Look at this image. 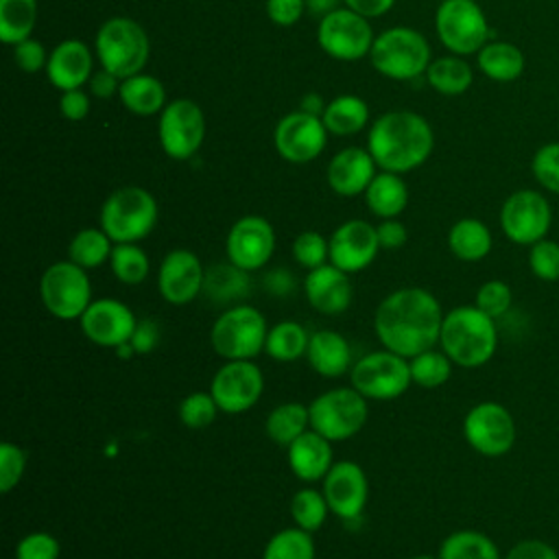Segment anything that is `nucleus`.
I'll return each instance as SVG.
<instances>
[{
	"mask_svg": "<svg viewBox=\"0 0 559 559\" xmlns=\"http://www.w3.org/2000/svg\"><path fill=\"white\" fill-rule=\"evenodd\" d=\"M109 266L114 277L127 286L142 284L151 273V260L138 242H116Z\"/></svg>",
	"mask_w": 559,
	"mask_h": 559,
	"instance_id": "obj_40",
	"label": "nucleus"
},
{
	"mask_svg": "<svg viewBox=\"0 0 559 559\" xmlns=\"http://www.w3.org/2000/svg\"><path fill=\"white\" fill-rule=\"evenodd\" d=\"M120 83H122L120 76H116L114 72L105 70V68H98V70H94V74L90 76L87 87H90V94H94V96H98V98H109V96L118 94Z\"/></svg>",
	"mask_w": 559,
	"mask_h": 559,
	"instance_id": "obj_57",
	"label": "nucleus"
},
{
	"mask_svg": "<svg viewBox=\"0 0 559 559\" xmlns=\"http://www.w3.org/2000/svg\"><path fill=\"white\" fill-rule=\"evenodd\" d=\"M26 472V452L13 441L0 443V491H13Z\"/></svg>",
	"mask_w": 559,
	"mask_h": 559,
	"instance_id": "obj_49",
	"label": "nucleus"
},
{
	"mask_svg": "<svg viewBox=\"0 0 559 559\" xmlns=\"http://www.w3.org/2000/svg\"><path fill=\"white\" fill-rule=\"evenodd\" d=\"M476 63L478 70L496 83H511L520 79L526 68L524 52L511 41H487L476 52Z\"/></svg>",
	"mask_w": 559,
	"mask_h": 559,
	"instance_id": "obj_31",
	"label": "nucleus"
},
{
	"mask_svg": "<svg viewBox=\"0 0 559 559\" xmlns=\"http://www.w3.org/2000/svg\"><path fill=\"white\" fill-rule=\"evenodd\" d=\"M376 231H378V240H380L382 249H400L408 238L404 223L397 218H382L376 225Z\"/></svg>",
	"mask_w": 559,
	"mask_h": 559,
	"instance_id": "obj_56",
	"label": "nucleus"
},
{
	"mask_svg": "<svg viewBox=\"0 0 559 559\" xmlns=\"http://www.w3.org/2000/svg\"><path fill=\"white\" fill-rule=\"evenodd\" d=\"M328 142V129L321 116L301 109L286 114L273 129V146L282 159L290 164H308L317 159Z\"/></svg>",
	"mask_w": 559,
	"mask_h": 559,
	"instance_id": "obj_17",
	"label": "nucleus"
},
{
	"mask_svg": "<svg viewBox=\"0 0 559 559\" xmlns=\"http://www.w3.org/2000/svg\"><path fill=\"white\" fill-rule=\"evenodd\" d=\"M44 72L59 92L87 85L90 76L94 74V57L90 46L81 39H63L52 48Z\"/></svg>",
	"mask_w": 559,
	"mask_h": 559,
	"instance_id": "obj_24",
	"label": "nucleus"
},
{
	"mask_svg": "<svg viewBox=\"0 0 559 559\" xmlns=\"http://www.w3.org/2000/svg\"><path fill=\"white\" fill-rule=\"evenodd\" d=\"M304 295L310 308L321 314H343L352 306L354 288L349 273L341 271L332 262L317 266L304 277Z\"/></svg>",
	"mask_w": 559,
	"mask_h": 559,
	"instance_id": "obj_23",
	"label": "nucleus"
},
{
	"mask_svg": "<svg viewBox=\"0 0 559 559\" xmlns=\"http://www.w3.org/2000/svg\"><path fill=\"white\" fill-rule=\"evenodd\" d=\"M325 100L319 96V94H306L304 98H301V111H306V114H312V116H323V111H325Z\"/></svg>",
	"mask_w": 559,
	"mask_h": 559,
	"instance_id": "obj_61",
	"label": "nucleus"
},
{
	"mask_svg": "<svg viewBox=\"0 0 559 559\" xmlns=\"http://www.w3.org/2000/svg\"><path fill=\"white\" fill-rule=\"evenodd\" d=\"M59 109H61V116L66 120H72V122L83 120L90 114V96H87V92L83 87L61 92Z\"/></svg>",
	"mask_w": 559,
	"mask_h": 559,
	"instance_id": "obj_54",
	"label": "nucleus"
},
{
	"mask_svg": "<svg viewBox=\"0 0 559 559\" xmlns=\"http://www.w3.org/2000/svg\"><path fill=\"white\" fill-rule=\"evenodd\" d=\"M531 173L546 192L559 194V142H546L533 153Z\"/></svg>",
	"mask_w": 559,
	"mask_h": 559,
	"instance_id": "obj_47",
	"label": "nucleus"
},
{
	"mask_svg": "<svg viewBox=\"0 0 559 559\" xmlns=\"http://www.w3.org/2000/svg\"><path fill=\"white\" fill-rule=\"evenodd\" d=\"M314 557H317V548H314L312 533L295 524L273 533L262 550V559H314Z\"/></svg>",
	"mask_w": 559,
	"mask_h": 559,
	"instance_id": "obj_41",
	"label": "nucleus"
},
{
	"mask_svg": "<svg viewBox=\"0 0 559 559\" xmlns=\"http://www.w3.org/2000/svg\"><path fill=\"white\" fill-rule=\"evenodd\" d=\"M157 216V201L146 188L122 186L103 201L98 221L114 242H140L155 229Z\"/></svg>",
	"mask_w": 559,
	"mask_h": 559,
	"instance_id": "obj_5",
	"label": "nucleus"
},
{
	"mask_svg": "<svg viewBox=\"0 0 559 559\" xmlns=\"http://www.w3.org/2000/svg\"><path fill=\"white\" fill-rule=\"evenodd\" d=\"M310 334L306 328L293 319L280 321L269 328L264 354L277 362H295L297 358L306 356Z\"/></svg>",
	"mask_w": 559,
	"mask_h": 559,
	"instance_id": "obj_38",
	"label": "nucleus"
},
{
	"mask_svg": "<svg viewBox=\"0 0 559 559\" xmlns=\"http://www.w3.org/2000/svg\"><path fill=\"white\" fill-rule=\"evenodd\" d=\"M474 306L491 319L504 317L513 306V290L504 280H487L474 295Z\"/></svg>",
	"mask_w": 559,
	"mask_h": 559,
	"instance_id": "obj_46",
	"label": "nucleus"
},
{
	"mask_svg": "<svg viewBox=\"0 0 559 559\" xmlns=\"http://www.w3.org/2000/svg\"><path fill=\"white\" fill-rule=\"evenodd\" d=\"M376 159L367 148L347 146L341 148L328 164V186L338 197L365 194L371 179L376 177Z\"/></svg>",
	"mask_w": 559,
	"mask_h": 559,
	"instance_id": "obj_25",
	"label": "nucleus"
},
{
	"mask_svg": "<svg viewBox=\"0 0 559 559\" xmlns=\"http://www.w3.org/2000/svg\"><path fill=\"white\" fill-rule=\"evenodd\" d=\"M162 151L170 159H190L205 140V114L190 98L168 100L157 120Z\"/></svg>",
	"mask_w": 559,
	"mask_h": 559,
	"instance_id": "obj_14",
	"label": "nucleus"
},
{
	"mask_svg": "<svg viewBox=\"0 0 559 559\" xmlns=\"http://www.w3.org/2000/svg\"><path fill=\"white\" fill-rule=\"evenodd\" d=\"M411 559H439L437 555H415V557H411Z\"/></svg>",
	"mask_w": 559,
	"mask_h": 559,
	"instance_id": "obj_62",
	"label": "nucleus"
},
{
	"mask_svg": "<svg viewBox=\"0 0 559 559\" xmlns=\"http://www.w3.org/2000/svg\"><path fill=\"white\" fill-rule=\"evenodd\" d=\"M306 0H266V15L277 26H293L301 20Z\"/></svg>",
	"mask_w": 559,
	"mask_h": 559,
	"instance_id": "obj_53",
	"label": "nucleus"
},
{
	"mask_svg": "<svg viewBox=\"0 0 559 559\" xmlns=\"http://www.w3.org/2000/svg\"><path fill=\"white\" fill-rule=\"evenodd\" d=\"M328 133L334 135H354L362 131L369 122V107L367 103L356 94H343L332 98L325 105V111L321 116Z\"/></svg>",
	"mask_w": 559,
	"mask_h": 559,
	"instance_id": "obj_35",
	"label": "nucleus"
},
{
	"mask_svg": "<svg viewBox=\"0 0 559 559\" xmlns=\"http://www.w3.org/2000/svg\"><path fill=\"white\" fill-rule=\"evenodd\" d=\"M328 240L330 262L349 275L365 271L382 249L376 225L362 218H349L341 223Z\"/></svg>",
	"mask_w": 559,
	"mask_h": 559,
	"instance_id": "obj_22",
	"label": "nucleus"
},
{
	"mask_svg": "<svg viewBox=\"0 0 559 559\" xmlns=\"http://www.w3.org/2000/svg\"><path fill=\"white\" fill-rule=\"evenodd\" d=\"M424 76L426 83L443 96H459L467 92L474 81L472 66L461 55H443L432 59Z\"/></svg>",
	"mask_w": 559,
	"mask_h": 559,
	"instance_id": "obj_34",
	"label": "nucleus"
},
{
	"mask_svg": "<svg viewBox=\"0 0 559 559\" xmlns=\"http://www.w3.org/2000/svg\"><path fill=\"white\" fill-rule=\"evenodd\" d=\"M306 360L321 378H341L345 376L354 360L347 338L336 330H317L310 334Z\"/></svg>",
	"mask_w": 559,
	"mask_h": 559,
	"instance_id": "obj_27",
	"label": "nucleus"
},
{
	"mask_svg": "<svg viewBox=\"0 0 559 559\" xmlns=\"http://www.w3.org/2000/svg\"><path fill=\"white\" fill-rule=\"evenodd\" d=\"M367 397H362L352 384L334 386L319 393L310 404V428L325 439L345 441L358 435L369 417Z\"/></svg>",
	"mask_w": 559,
	"mask_h": 559,
	"instance_id": "obj_8",
	"label": "nucleus"
},
{
	"mask_svg": "<svg viewBox=\"0 0 559 559\" xmlns=\"http://www.w3.org/2000/svg\"><path fill=\"white\" fill-rule=\"evenodd\" d=\"M221 413L216 400L210 391H192L188 393L177 408L179 421L190 430H203L210 424H214L216 415Z\"/></svg>",
	"mask_w": 559,
	"mask_h": 559,
	"instance_id": "obj_44",
	"label": "nucleus"
},
{
	"mask_svg": "<svg viewBox=\"0 0 559 559\" xmlns=\"http://www.w3.org/2000/svg\"><path fill=\"white\" fill-rule=\"evenodd\" d=\"M528 271L542 282H559V242L542 238L528 247Z\"/></svg>",
	"mask_w": 559,
	"mask_h": 559,
	"instance_id": "obj_48",
	"label": "nucleus"
},
{
	"mask_svg": "<svg viewBox=\"0 0 559 559\" xmlns=\"http://www.w3.org/2000/svg\"><path fill=\"white\" fill-rule=\"evenodd\" d=\"M264 288L273 297H288L295 290V277L288 269H271L264 275Z\"/></svg>",
	"mask_w": 559,
	"mask_h": 559,
	"instance_id": "obj_58",
	"label": "nucleus"
},
{
	"mask_svg": "<svg viewBox=\"0 0 559 559\" xmlns=\"http://www.w3.org/2000/svg\"><path fill=\"white\" fill-rule=\"evenodd\" d=\"M411 365V380L413 384L421 389H437L445 384L452 376L454 362L448 358V354L439 347H430L426 352H419L417 356L408 358Z\"/></svg>",
	"mask_w": 559,
	"mask_h": 559,
	"instance_id": "obj_43",
	"label": "nucleus"
},
{
	"mask_svg": "<svg viewBox=\"0 0 559 559\" xmlns=\"http://www.w3.org/2000/svg\"><path fill=\"white\" fill-rule=\"evenodd\" d=\"M502 559H559V550L537 537H526L515 542L504 555Z\"/></svg>",
	"mask_w": 559,
	"mask_h": 559,
	"instance_id": "obj_52",
	"label": "nucleus"
},
{
	"mask_svg": "<svg viewBox=\"0 0 559 559\" xmlns=\"http://www.w3.org/2000/svg\"><path fill=\"white\" fill-rule=\"evenodd\" d=\"M435 133L430 122L406 109L378 116L367 133V151L378 168L389 173H411L419 168L432 153Z\"/></svg>",
	"mask_w": 559,
	"mask_h": 559,
	"instance_id": "obj_2",
	"label": "nucleus"
},
{
	"mask_svg": "<svg viewBox=\"0 0 559 559\" xmlns=\"http://www.w3.org/2000/svg\"><path fill=\"white\" fill-rule=\"evenodd\" d=\"M290 253L299 266L312 271L330 262V240L319 231H301L290 247Z\"/></svg>",
	"mask_w": 559,
	"mask_h": 559,
	"instance_id": "obj_45",
	"label": "nucleus"
},
{
	"mask_svg": "<svg viewBox=\"0 0 559 559\" xmlns=\"http://www.w3.org/2000/svg\"><path fill=\"white\" fill-rule=\"evenodd\" d=\"M439 41L452 55H474L489 39V22L476 0H441L435 13Z\"/></svg>",
	"mask_w": 559,
	"mask_h": 559,
	"instance_id": "obj_12",
	"label": "nucleus"
},
{
	"mask_svg": "<svg viewBox=\"0 0 559 559\" xmlns=\"http://www.w3.org/2000/svg\"><path fill=\"white\" fill-rule=\"evenodd\" d=\"M79 325L90 343L105 349H118L131 341L138 317L124 301L103 297L87 306L79 319Z\"/></svg>",
	"mask_w": 559,
	"mask_h": 559,
	"instance_id": "obj_19",
	"label": "nucleus"
},
{
	"mask_svg": "<svg viewBox=\"0 0 559 559\" xmlns=\"http://www.w3.org/2000/svg\"><path fill=\"white\" fill-rule=\"evenodd\" d=\"M463 437L467 445L480 456H504L513 450L518 439L515 417L500 402H478L463 417Z\"/></svg>",
	"mask_w": 559,
	"mask_h": 559,
	"instance_id": "obj_11",
	"label": "nucleus"
},
{
	"mask_svg": "<svg viewBox=\"0 0 559 559\" xmlns=\"http://www.w3.org/2000/svg\"><path fill=\"white\" fill-rule=\"evenodd\" d=\"M251 277L240 266L227 262H218L210 269H205V284L203 295H207L216 304H240L242 297H247L251 290Z\"/></svg>",
	"mask_w": 559,
	"mask_h": 559,
	"instance_id": "obj_32",
	"label": "nucleus"
},
{
	"mask_svg": "<svg viewBox=\"0 0 559 559\" xmlns=\"http://www.w3.org/2000/svg\"><path fill=\"white\" fill-rule=\"evenodd\" d=\"M365 203L373 216L397 218L408 203V188L397 173H376L369 188L365 190Z\"/></svg>",
	"mask_w": 559,
	"mask_h": 559,
	"instance_id": "obj_30",
	"label": "nucleus"
},
{
	"mask_svg": "<svg viewBox=\"0 0 559 559\" xmlns=\"http://www.w3.org/2000/svg\"><path fill=\"white\" fill-rule=\"evenodd\" d=\"M373 39L369 20L347 7H338L319 20L317 41L332 59L358 61L371 52Z\"/></svg>",
	"mask_w": 559,
	"mask_h": 559,
	"instance_id": "obj_15",
	"label": "nucleus"
},
{
	"mask_svg": "<svg viewBox=\"0 0 559 559\" xmlns=\"http://www.w3.org/2000/svg\"><path fill=\"white\" fill-rule=\"evenodd\" d=\"M500 229L513 245L531 247L542 238H548L552 225V207L546 194L522 188L511 192L500 205Z\"/></svg>",
	"mask_w": 559,
	"mask_h": 559,
	"instance_id": "obj_13",
	"label": "nucleus"
},
{
	"mask_svg": "<svg viewBox=\"0 0 559 559\" xmlns=\"http://www.w3.org/2000/svg\"><path fill=\"white\" fill-rule=\"evenodd\" d=\"M61 544L52 533H26L15 546V559H59Z\"/></svg>",
	"mask_w": 559,
	"mask_h": 559,
	"instance_id": "obj_50",
	"label": "nucleus"
},
{
	"mask_svg": "<svg viewBox=\"0 0 559 559\" xmlns=\"http://www.w3.org/2000/svg\"><path fill=\"white\" fill-rule=\"evenodd\" d=\"M349 384L367 400H397L413 384L408 358L384 347L369 352L354 360L349 369Z\"/></svg>",
	"mask_w": 559,
	"mask_h": 559,
	"instance_id": "obj_9",
	"label": "nucleus"
},
{
	"mask_svg": "<svg viewBox=\"0 0 559 559\" xmlns=\"http://www.w3.org/2000/svg\"><path fill=\"white\" fill-rule=\"evenodd\" d=\"M94 52L100 68L127 79L144 70L151 41L146 31L133 17L114 15L100 24L94 39Z\"/></svg>",
	"mask_w": 559,
	"mask_h": 559,
	"instance_id": "obj_4",
	"label": "nucleus"
},
{
	"mask_svg": "<svg viewBox=\"0 0 559 559\" xmlns=\"http://www.w3.org/2000/svg\"><path fill=\"white\" fill-rule=\"evenodd\" d=\"M321 483L330 511L338 520L352 522L360 518L369 500V478L356 461H334Z\"/></svg>",
	"mask_w": 559,
	"mask_h": 559,
	"instance_id": "obj_20",
	"label": "nucleus"
},
{
	"mask_svg": "<svg viewBox=\"0 0 559 559\" xmlns=\"http://www.w3.org/2000/svg\"><path fill=\"white\" fill-rule=\"evenodd\" d=\"M210 393L221 413H247L264 393V373L255 360H225L210 382Z\"/></svg>",
	"mask_w": 559,
	"mask_h": 559,
	"instance_id": "obj_16",
	"label": "nucleus"
},
{
	"mask_svg": "<svg viewBox=\"0 0 559 559\" xmlns=\"http://www.w3.org/2000/svg\"><path fill=\"white\" fill-rule=\"evenodd\" d=\"M48 57H50V52H46L44 44L33 39V37H28V39H24V41L13 46V61L26 74H35V72L46 70Z\"/></svg>",
	"mask_w": 559,
	"mask_h": 559,
	"instance_id": "obj_51",
	"label": "nucleus"
},
{
	"mask_svg": "<svg viewBox=\"0 0 559 559\" xmlns=\"http://www.w3.org/2000/svg\"><path fill=\"white\" fill-rule=\"evenodd\" d=\"M275 229L258 214L240 216L227 231L225 253L227 260L247 273L260 271L273 258Z\"/></svg>",
	"mask_w": 559,
	"mask_h": 559,
	"instance_id": "obj_18",
	"label": "nucleus"
},
{
	"mask_svg": "<svg viewBox=\"0 0 559 559\" xmlns=\"http://www.w3.org/2000/svg\"><path fill=\"white\" fill-rule=\"evenodd\" d=\"M266 317L249 304L225 308L210 328V345L225 360H253L266 345Z\"/></svg>",
	"mask_w": 559,
	"mask_h": 559,
	"instance_id": "obj_6",
	"label": "nucleus"
},
{
	"mask_svg": "<svg viewBox=\"0 0 559 559\" xmlns=\"http://www.w3.org/2000/svg\"><path fill=\"white\" fill-rule=\"evenodd\" d=\"M439 559H502L498 544L478 528L448 533L437 550Z\"/></svg>",
	"mask_w": 559,
	"mask_h": 559,
	"instance_id": "obj_33",
	"label": "nucleus"
},
{
	"mask_svg": "<svg viewBox=\"0 0 559 559\" xmlns=\"http://www.w3.org/2000/svg\"><path fill=\"white\" fill-rule=\"evenodd\" d=\"M491 229L480 218H459L448 231V249L461 262H480L491 253Z\"/></svg>",
	"mask_w": 559,
	"mask_h": 559,
	"instance_id": "obj_28",
	"label": "nucleus"
},
{
	"mask_svg": "<svg viewBox=\"0 0 559 559\" xmlns=\"http://www.w3.org/2000/svg\"><path fill=\"white\" fill-rule=\"evenodd\" d=\"M131 347L135 354H148L157 347L159 343V328L153 319H138L135 332L131 336Z\"/></svg>",
	"mask_w": 559,
	"mask_h": 559,
	"instance_id": "obj_55",
	"label": "nucleus"
},
{
	"mask_svg": "<svg viewBox=\"0 0 559 559\" xmlns=\"http://www.w3.org/2000/svg\"><path fill=\"white\" fill-rule=\"evenodd\" d=\"M114 240L105 234V229L98 227H83L79 229L70 245H68V260L79 264L85 271L98 269L105 262H109L114 251Z\"/></svg>",
	"mask_w": 559,
	"mask_h": 559,
	"instance_id": "obj_37",
	"label": "nucleus"
},
{
	"mask_svg": "<svg viewBox=\"0 0 559 559\" xmlns=\"http://www.w3.org/2000/svg\"><path fill=\"white\" fill-rule=\"evenodd\" d=\"M37 24V0H0V39L15 46L28 39Z\"/></svg>",
	"mask_w": 559,
	"mask_h": 559,
	"instance_id": "obj_39",
	"label": "nucleus"
},
{
	"mask_svg": "<svg viewBox=\"0 0 559 559\" xmlns=\"http://www.w3.org/2000/svg\"><path fill=\"white\" fill-rule=\"evenodd\" d=\"M118 96H120V103L124 105V109H129L135 116L162 114V109L168 103L164 83L157 76L144 74V72L122 79Z\"/></svg>",
	"mask_w": 559,
	"mask_h": 559,
	"instance_id": "obj_29",
	"label": "nucleus"
},
{
	"mask_svg": "<svg viewBox=\"0 0 559 559\" xmlns=\"http://www.w3.org/2000/svg\"><path fill=\"white\" fill-rule=\"evenodd\" d=\"M443 317L439 299L428 288L404 286L378 304L373 332L384 349L413 358L439 343Z\"/></svg>",
	"mask_w": 559,
	"mask_h": 559,
	"instance_id": "obj_1",
	"label": "nucleus"
},
{
	"mask_svg": "<svg viewBox=\"0 0 559 559\" xmlns=\"http://www.w3.org/2000/svg\"><path fill=\"white\" fill-rule=\"evenodd\" d=\"M39 297L44 308L59 321H79L87 306L94 301L87 271L72 260L52 262L41 273Z\"/></svg>",
	"mask_w": 559,
	"mask_h": 559,
	"instance_id": "obj_10",
	"label": "nucleus"
},
{
	"mask_svg": "<svg viewBox=\"0 0 559 559\" xmlns=\"http://www.w3.org/2000/svg\"><path fill=\"white\" fill-rule=\"evenodd\" d=\"M369 61L391 81H415L426 74L432 61L430 44L411 26H391L376 35Z\"/></svg>",
	"mask_w": 559,
	"mask_h": 559,
	"instance_id": "obj_7",
	"label": "nucleus"
},
{
	"mask_svg": "<svg viewBox=\"0 0 559 559\" xmlns=\"http://www.w3.org/2000/svg\"><path fill=\"white\" fill-rule=\"evenodd\" d=\"M205 266L190 249L168 251L157 269V290L164 301L186 306L203 293Z\"/></svg>",
	"mask_w": 559,
	"mask_h": 559,
	"instance_id": "obj_21",
	"label": "nucleus"
},
{
	"mask_svg": "<svg viewBox=\"0 0 559 559\" xmlns=\"http://www.w3.org/2000/svg\"><path fill=\"white\" fill-rule=\"evenodd\" d=\"M347 9L356 11L362 17H380L384 13H389L395 4V0H343Z\"/></svg>",
	"mask_w": 559,
	"mask_h": 559,
	"instance_id": "obj_59",
	"label": "nucleus"
},
{
	"mask_svg": "<svg viewBox=\"0 0 559 559\" xmlns=\"http://www.w3.org/2000/svg\"><path fill=\"white\" fill-rule=\"evenodd\" d=\"M439 347L448 354L454 367L478 369L498 352L496 319L485 314L474 304L456 306L443 317Z\"/></svg>",
	"mask_w": 559,
	"mask_h": 559,
	"instance_id": "obj_3",
	"label": "nucleus"
},
{
	"mask_svg": "<svg viewBox=\"0 0 559 559\" xmlns=\"http://www.w3.org/2000/svg\"><path fill=\"white\" fill-rule=\"evenodd\" d=\"M286 461L290 472L301 483L310 485V483L323 480L330 467L334 465L332 441L310 428L286 448Z\"/></svg>",
	"mask_w": 559,
	"mask_h": 559,
	"instance_id": "obj_26",
	"label": "nucleus"
},
{
	"mask_svg": "<svg viewBox=\"0 0 559 559\" xmlns=\"http://www.w3.org/2000/svg\"><path fill=\"white\" fill-rule=\"evenodd\" d=\"M264 430L273 443L288 448L299 435L310 430V411L301 402L277 404L266 415Z\"/></svg>",
	"mask_w": 559,
	"mask_h": 559,
	"instance_id": "obj_36",
	"label": "nucleus"
},
{
	"mask_svg": "<svg viewBox=\"0 0 559 559\" xmlns=\"http://www.w3.org/2000/svg\"><path fill=\"white\" fill-rule=\"evenodd\" d=\"M330 513H332L330 504H328L321 489L301 487L290 498L293 524L308 531V533H317L325 524Z\"/></svg>",
	"mask_w": 559,
	"mask_h": 559,
	"instance_id": "obj_42",
	"label": "nucleus"
},
{
	"mask_svg": "<svg viewBox=\"0 0 559 559\" xmlns=\"http://www.w3.org/2000/svg\"><path fill=\"white\" fill-rule=\"evenodd\" d=\"M341 2H343V0H306V11H308L310 15H317V17L321 20L323 15H328V13H332L334 9H338Z\"/></svg>",
	"mask_w": 559,
	"mask_h": 559,
	"instance_id": "obj_60",
	"label": "nucleus"
}]
</instances>
